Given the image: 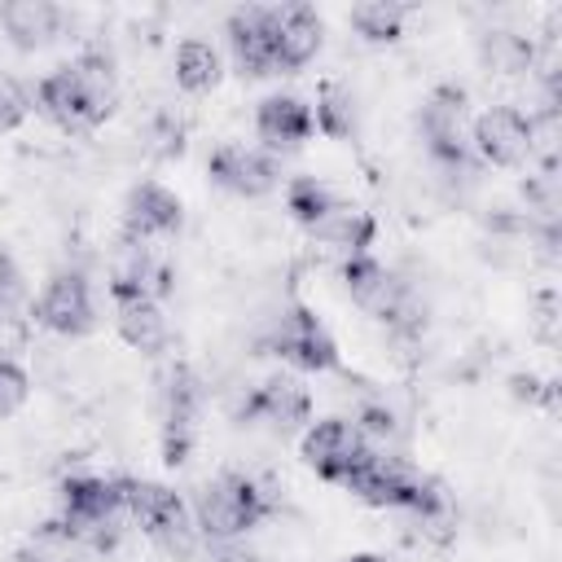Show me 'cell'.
<instances>
[{"instance_id": "6da1fadb", "label": "cell", "mask_w": 562, "mask_h": 562, "mask_svg": "<svg viewBox=\"0 0 562 562\" xmlns=\"http://www.w3.org/2000/svg\"><path fill=\"white\" fill-rule=\"evenodd\" d=\"M35 105L61 132H92V127H101L114 114V105H119L114 61L101 48H83L75 61H66L53 75L40 79Z\"/></svg>"}, {"instance_id": "7a4b0ae2", "label": "cell", "mask_w": 562, "mask_h": 562, "mask_svg": "<svg viewBox=\"0 0 562 562\" xmlns=\"http://www.w3.org/2000/svg\"><path fill=\"white\" fill-rule=\"evenodd\" d=\"M189 509H193V527L202 540H246V531H255L272 514V501L263 496L255 479L224 470L198 487Z\"/></svg>"}, {"instance_id": "3957f363", "label": "cell", "mask_w": 562, "mask_h": 562, "mask_svg": "<svg viewBox=\"0 0 562 562\" xmlns=\"http://www.w3.org/2000/svg\"><path fill=\"white\" fill-rule=\"evenodd\" d=\"M123 514V474H66L57 483V518L79 531L83 549H110Z\"/></svg>"}, {"instance_id": "277c9868", "label": "cell", "mask_w": 562, "mask_h": 562, "mask_svg": "<svg viewBox=\"0 0 562 562\" xmlns=\"http://www.w3.org/2000/svg\"><path fill=\"white\" fill-rule=\"evenodd\" d=\"M123 505H127V518L171 558H193L198 549V527H193V509L189 501L167 487V483H154V479H127L123 474Z\"/></svg>"}, {"instance_id": "5b68a950", "label": "cell", "mask_w": 562, "mask_h": 562, "mask_svg": "<svg viewBox=\"0 0 562 562\" xmlns=\"http://www.w3.org/2000/svg\"><path fill=\"white\" fill-rule=\"evenodd\" d=\"M342 285H347L356 307H364L373 321L391 325L395 334H417L426 325V312H422L417 294L408 290V281H400L373 255H347L342 259Z\"/></svg>"}, {"instance_id": "8992f818", "label": "cell", "mask_w": 562, "mask_h": 562, "mask_svg": "<svg viewBox=\"0 0 562 562\" xmlns=\"http://www.w3.org/2000/svg\"><path fill=\"white\" fill-rule=\"evenodd\" d=\"M259 347H263L268 356L285 360V364L299 369V373H334V369L342 364L334 334H329L325 321H321L312 307H303V303H290V307L272 321V329L259 338Z\"/></svg>"}, {"instance_id": "52a82bcc", "label": "cell", "mask_w": 562, "mask_h": 562, "mask_svg": "<svg viewBox=\"0 0 562 562\" xmlns=\"http://www.w3.org/2000/svg\"><path fill=\"white\" fill-rule=\"evenodd\" d=\"M198 413H202V378L184 360H171L158 382V435H162L167 465L189 461L198 439Z\"/></svg>"}, {"instance_id": "ba28073f", "label": "cell", "mask_w": 562, "mask_h": 562, "mask_svg": "<svg viewBox=\"0 0 562 562\" xmlns=\"http://www.w3.org/2000/svg\"><path fill=\"white\" fill-rule=\"evenodd\" d=\"M233 417H237V426H263L272 435H294V430H307V422H312V395L299 378L272 373L237 400Z\"/></svg>"}, {"instance_id": "9c48e42d", "label": "cell", "mask_w": 562, "mask_h": 562, "mask_svg": "<svg viewBox=\"0 0 562 562\" xmlns=\"http://www.w3.org/2000/svg\"><path fill=\"white\" fill-rule=\"evenodd\" d=\"M470 154L487 167H522L536 154V119L514 105H487L470 123Z\"/></svg>"}, {"instance_id": "30bf717a", "label": "cell", "mask_w": 562, "mask_h": 562, "mask_svg": "<svg viewBox=\"0 0 562 562\" xmlns=\"http://www.w3.org/2000/svg\"><path fill=\"white\" fill-rule=\"evenodd\" d=\"M31 316L61 338H88L97 329V303L83 272H53L31 303Z\"/></svg>"}, {"instance_id": "8fae6325", "label": "cell", "mask_w": 562, "mask_h": 562, "mask_svg": "<svg viewBox=\"0 0 562 562\" xmlns=\"http://www.w3.org/2000/svg\"><path fill=\"white\" fill-rule=\"evenodd\" d=\"M224 35H228V53L241 75H250V79L277 75V9L241 4L228 13Z\"/></svg>"}, {"instance_id": "7c38bea8", "label": "cell", "mask_w": 562, "mask_h": 562, "mask_svg": "<svg viewBox=\"0 0 562 562\" xmlns=\"http://www.w3.org/2000/svg\"><path fill=\"white\" fill-rule=\"evenodd\" d=\"M369 448V439H360V430L347 422V417H321V422H307L303 439H299V457L307 470H316V479L325 483H338L347 479V470L356 465V457Z\"/></svg>"}, {"instance_id": "4fadbf2b", "label": "cell", "mask_w": 562, "mask_h": 562, "mask_svg": "<svg viewBox=\"0 0 562 562\" xmlns=\"http://www.w3.org/2000/svg\"><path fill=\"white\" fill-rule=\"evenodd\" d=\"M206 176L237 198H263L281 184V162L268 149H246V145H220L206 158Z\"/></svg>"}, {"instance_id": "5bb4252c", "label": "cell", "mask_w": 562, "mask_h": 562, "mask_svg": "<svg viewBox=\"0 0 562 562\" xmlns=\"http://www.w3.org/2000/svg\"><path fill=\"white\" fill-rule=\"evenodd\" d=\"M180 224H184V202L167 184H158V180L132 184V193L123 202V237L127 241H145L149 246L154 237L180 233Z\"/></svg>"}, {"instance_id": "9a60e30c", "label": "cell", "mask_w": 562, "mask_h": 562, "mask_svg": "<svg viewBox=\"0 0 562 562\" xmlns=\"http://www.w3.org/2000/svg\"><path fill=\"white\" fill-rule=\"evenodd\" d=\"M316 132L312 123V105L294 92H272L255 105V136L263 140L268 154H285V149H299L307 136Z\"/></svg>"}, {"instance_id": "2e32d148", "label": "cell", "mask_w": 562, "mask_h": 562, "mask_svg": "<svg viewBox=\"0 0 562 562\" xmlns=\"http://www.w3.org/2000/svg\"><path fill=\"white\" fill-rule=\"evenodd\" d=\"M66 26V9L48 0H4L0 4V31L18 53H40L48 48Z\"/></svg>"}, {"instance_id": "e0dca14e", "label": "cell", "mask_w": 562, "mask_h": 562, "mask_svg": "<svg viewBox=\"0 0 562 562\" xmlns=\"http://www.w3.org/2000/svg\"><path fill=\"white\" fill-rule=\"evenodd\" d=\"M325 22L312 4H277V70H299L321 53Z\"/></svg>"}, {"instance_id": "ac0fdd59", "label": "cell", "mask_w": 562, "mask_h": 562, "mask_svg": "<svg viewBox=\"0 0 562 562\" xmlns=\"http://www.w3.org/2000/svg\"><path fill=\"white\" fill-rule=\"evenodd\" d=\"M114 329L140 356H162L167 342H171L162 303H154V299H123V303H114Z\"/></svg>"}, {"instance_id": "d6986e66", "label": "cell", "mask_w": 562, "mask_h": 562, "mask_svg": "<svg viewBox=\"0 0 562 562\" xmlns=\"http://www.w3.org/2000/svg\"><path fill=\"white\" fill-rule=\"evenodd\" d=\"M312 237L325 241V246H334V250H342V259H347V255H369V246H373V237H378V220H373L369 211L351 206V202H338V206L312 228Z\"/></svg>"}, {"instance_id": "ffe728a7", "label": "cell", "mask_w": 562, "mask_h": 562, "mask_svg": "<svg viewBox=\"0 0 562 562\" xmlns=\"http://www.w3.org/2000/svg\"><path fill=\"white\" fill-rule=\"evenodd\" d=\"M79 553H83L79 531L70 522H61V518H48L18 549V562H79Z\"/></svg>"}, {"instance_id": "44dd1931", "label": "cell", "mask_w": 562, "mask_h": 562, "mask_svg": "<svg viewBox=\"0 0 562 562\" xmlns=\"http://www.w3.org/2000/svg\"><path fill=\"white\" fill-rule=\"evenodd\" d=\"M479 57L483 66H492L496 75H522L531 61H536V48L527 35L509 31V26H492L479 35Z\"/></svg>"}, {"instance_id": "7402d4cb", "label": "cell", "mask_w": 562, "mask_h": 562, "mask_svg": "<svg viewBox=\"0 0 562 562\" xmlns=\"http://www.w3.org/2000/svg\"><path fill=\"white\" fill-rule=\"evenodd\" d=\"M171 70H176V83L184 88V92H211L215 83H220V53L206 44V40H184L180 48H176V61H171Z\"/></svg>"}, {"instance_id": "603a6c76", "label": "cell", "mask_w": 562, "mask_h": 562, "mask_svg": "<svg viewBox=\"0 0 562 562\" xmlns=\"http://www.w3.org/2000/svg\"><path fill=\"white\" fill-rule=\"evenodd\" d=\"M338 202H342V198H338L329 184H321L316 176H294V180L285 184V211H290V220L303 224L307 233H312Z\"/></svg>"}, {"instance_id": "cb8c5ba5", "label": "cell", "mask_w": 562, "mask_h": 562, "mask_svg": "<svg viewBox=\"0 0 562 562\" xmlns=\"http://www.w3.org/2000/svg\"><path fill=\"white\" fill-rule=\"evenodd\" d=\"M404 18H408V9L404 4H395V0H364V4H356L351 9V31L360 35V40H369V44H395L400 35H404Z\"/></svg>"}, {"instance_id": "d4e9b609", "label": "cell", "mask_w": 562, "mask_h": 562, "mask_svg": "<svg viewBox=\"0 0 562 562\" xmlns=\"http://www.w3.org/2000/svg\"><path fill=\"white\" fill-rule=\"evenodd\" d=\"M312 123H316L329 140H347V136L356 132V97H351V88H342V83H325L321 97H316Z\"/></svg>"}, {"instance_id": "484cf974", "label": "cell", "mask_w": 562, "mask_h": 562, "mask_svg": "<svg viewBox=\"0 0 562 562\" xmlns=\"http://www.w3.org/2000/svg\"><path fill=\"white\" fill-rule=\"evenodd\" d=\"M31 303L35 299H31L22 263L9 250H0V321H18L22 312H31Z\"/></svg>"}, {"instance_id": "4316f807", "label": "cell", "mask_w": 562, "mask_h": 562, "mask_svg": "<svg viewBox=\"0 0 562 562\" xmlns=\"http://www.w3.org/2000/svg\"><path fill=\"white\" fill-rule=\"evenodd\" d=\"M31 395V378L18 360H4L0 356V417H13Z\"/></svg>"}, {"instance_id": "83f0119b", "label": "cell", "mask_w": 562, "mask_h": 562, "mask_svg": "<svg viewBox=\"0 0 562 562\" xmlns=\"http://www.w3.org/2000/svg\"><path fill=\"white\" fill-rule=\"evenodd\" d=\"M351 426L360 430V439H395L400 435V417L386 404H364Z\"/></svg>"}, {"instance_id": "f1b7e54d", "label": "cell", "mask_w": 562, "mask_h": 562, "mask_svg": "<svg viewBox=\"0 0 562 562\" xmlns=\"http://www.w3.org/2000/svg\"><path fill=\"white\" fill-rule=\"evenodd\" d=\"M26 114H31V97L22 92V83H18V79L0 75V132H13Z\"/></svg>"}, {"instance_id": "f546056e", "label": "cell", "mask_w": 562, "mask_h": 562, "mask_svg": "<svg viewBox=\"0 0 562 562\" xmlns=\"http://www.w3.org/2000/svg\"><path fill=\"white\" fill-rule=\"evenodd\" d=\"M509 386H514V395H518V400H527V404H536V400H549V395H553V386H549V382H540L536 373H514V378H509Z\"/></svg>"}, {"instance_id": "4dcf8cb0", "label": "cell", "mask_w": 562, "mask_h": 562, "mask_svg": "<svg viewBox=\"0 0 562 562\" xmlns=\"http://www.w3.org/2000/svg\"><path fill=\"white\" fill-rule=\"evenodd\" d=\"M206 553L211 562H259L241 540H206Z\"/></svg>"}, {"instance_id": "1f68e13d", "label": "cell", "mask_w": 562, "mask_h": 562, "mask_svg": "<svg viewBox=\"0 0 562 562\" xmlns=\"http://www.w3.org/2000/svg\"><path fill=\"white\" fill-rule=\"evenodd\" d=\"M342 562H386L382 553H351V558H342Z\"/></svg>"}]
</instances>
